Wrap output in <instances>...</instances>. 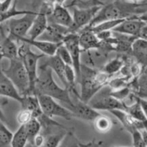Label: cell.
<instances>
[{"label":"cell","mask_w":147,"mask_h":147,"mask_svg":"<svg viewBox=\"0 0 147 147\" xmlns=\"http://www.w3.org/2000/svg\"><path fill=\"white\" fill-rule=\"evenodd\" d=\"M147 2H132L128 0H116L103 6L86 29L92 27L103 21L122 20L137 17L145 13L143 7ZM84 28V29H85Z\"/></svg>","instance_id":"cell-1"},{"label":"cell","mask_w":147,"mask_h":147,"mask_svg":"<svg viewBox=\"0 0 147 147\" xmlns=\"http://www.w3.org/2000/svg\"><path fill=\"white\" fill-rule=\"evenodd\" d=\"M38 77L35 82L34 94L47 95L64 103L65 107L71 109L75 103L70 98V91L67 88H61L55 82L52 76V69L49 67L40 64L38 67Z\"/></svg>","instance_id":"cell-2"},{"label":"cell","mask_w":147,"mask_h":147,"mask_svg":"<svg viewBox=\"0 0 147 147\" xmlns=\"http://www.w3.org/2000/svg\"><path fill=\"white\" fill-rule=\"evenodd\" d=\"M9 61V66L1 69V72L14 83L23 96L30 94V79L23 61L19 57Z\"/></svg>","instance_id":"cell-3"},{"label":"cell","mask_w":147,"mask_h":147,"mask_svg":"<svg viewBox=\"0 0 147 147\" xmlns=\"http://www.w3.org/2000/svg\"><path fill=\"white\" fill-rule=\"evenodd\" d=\"M30 47V45L22 42L21 45L19 47L18 57L23 61L28 73L30 79V94H34L35 82L38 77V62L46 55L43 53H35Z\"/></svg>","instance_id":"cell-4"},{"label":"cell","mask_w":147,"mask_h":147,"mask_svg":"<svg viewBox=\"0 0 147 147\" xmlns=\"http://www.w3.org/2000/svg\"><path fill=\"white\" fill-rule=\"evenodd\" d=\"M97 71L86 64H81L80 76L78 83L80 84V99L86 103L91 99L103 87L95 78Z\"/></svg>","instance_id":"cell-5"},{"label":"cell","mask_w":147,"mask_h":147,"mask_svg":"<svg viewBox=\"0 0 147 147\" xmlns=\"http://www.w3.org/2000/svg\"><path fill=\"white\" fill-rule=\"evenodd\" d=\"M111 89L108 85L103 86L90 100L88 104L98 111L103 110L111 111L115 109L125 110V103L114 97L111 94Z\"/></svg>","instance_id":"cell-6"},{"label":"cell","mask_w":147,"mask_h":147,"mask_svg":"<svg viewBox=\"0 0 147 147\" xmlns=\"http://www.w3.org/2000/svg\"><path fill=\"white\" fill-rule=\"evenodd\" d=\"M37 12V11H31L20 18L16 19L13 17L6 21V29L8 32L9 36L16 42H18L22 37H27Z\"/></svg>","instance_id":"cell-7"},{"label":"cell","mask_w":147,"mask_h":147,"mask_svg":"<svg viewBox=\"0 0 147 147\" xmlns=\"http://www.w3.org/2000/svg\"><path fill=\"white\" fill-rule=\"evenodd\" d=\"M40 103L41 109L45 115L53 118L55 117H60L64 119H71L73 117V112L66 107L60 105L56 99L47 95H37Z\"/></svg>","instance_id":"cell-8"},{"label":"cell","mask_w":147,"mask_h":147,"mask_svg":"<svg viewBox=\"0 0 147 147\" xmlns=\"http://www.w3.org/2000/svg\"><path fill=\"white\" fill-rule=\"evenodd\" d=\"M55 7V6H54ZM54 7L47 4L43 0L27 37L30 39H37L44 33L49 24L48 15L52 14Z\"/></svg>","instance_id":"cell-9"},{"label":"cell","mask_w":147,"mask_h":147,"mask_svg":"<svg viewBox=\"0 0 147 147\" xmlns=\"http://www.w3.org/2000/svg\"><path fill=\"white\" fill-rule=\"evenodd\" d=\"M63 45L67 47L73 59V67L76 73L77 83H78L80 76V54L82 51L79 42V33L78 32H70L64 38Z\"/></svg>","instance_id":"cell-10"},{"label":"cell","mask_w":147,"mask_h":147,"mask_svg":"<svg viewBox=\"0 0 147 147\" xmlns=\"http://www.w3.org/2000/svg\"><path fill=\"white\" fill-rule=\"evenodd\" d=\"M103 7V6H102ZM102 7L90 8H73V25L70 29L71 32H78L88 26Z\"/></svg>","instance_id":"cell-11"},{"label":"cell","mask_w":147,"mask_h":147,"mask_svg":"<svg viewBox=\"0 0 147 147\" xmlns=\"http://www.w3.org/2000/svg\"><path fill=\"white\" fill-rule=\"evenodd\" d=\"M70 32H71L69 28L52 22H49L46 30L38 38V39L56 44L63 43L64 38Z\"/></svg>","instance_id":"cell-12"},{"label":"cell","mask_w":147,"mask_h":147,"mask_svg":"<svg viewBox=\"0 0 147 147\" xmlns=\"http://www.w3.org/2000/svg\"><path fill=\"white\" fill-rule=\"evenodd\" d=\"M146 24V23L139 18V16L133 17L126 19L116 27L114 28L113 31L123 34L139 37L141 31Z\"/></svg>","instance_id":"cell-13"},{"label":"cell","mask_w":147,"mask_h":147,"mask_svg":"<svg viewBox=\"0 0 147 147\" xmlns=\"http://www.w3.org/2000/svg\"><path fill=\"white\" fill-rule=\"evenodd\" d=\"M70 111L73 112V117L90 122H93L95 118L101 114L98 110L93 109L88 103L84 102L80 99H78L77 102L75 103L74 107Z\"/></svg>","instance_id":"cell-14"},{"label":"cell","mask_w":147,"mask_h":147,"mask_svg":"<svg viewBox=\"0 0 147 147\" xmlns=\"http://www.w3.org/2000/svg\"><path fill=\"white\" fill-rule=\"evenodd\" d=\"M16 41L13 39L4 32V29L1 27V46L0 52L1 58H5L7 59H13L18 57L19 47L16 44Z\"/></svg>","instance_id":"cell-15"},{"label":"cell","mask_w":147,"mask_h":147,"mask_svg":"<svg viewBox=\"0 0 147 147\" xmlns=\"http://www.w3.org/2000/svg\"><path fill=\"white\" fill-rule=\"evenodd\" d=\"M48 20L69 29L73 25V16L67 10V7L61 4H55L52 14L48 15Z\"/></svg>","instance_id":"cell-16"},{"label":"cell","mask_w":147,"mask_h":147,"mask_svg":"<svg viewBox=\"0 0 147 147\" xmlns=\"http://www.w3.org/2000/svg\"><path fill=\"white\" fill-rule=\"evenodd\" d=\"M79 33V42L82 51H86L91 49H100L102 41L100 40L96 34L91 29H83Z\"/></svg>","instance_id":"cell-17"},{"label":"cell","mask_w":147,"mask_h":147,"mask_svg":"<svg viewBox=\"0 0 147 147\" xmlns=\"http://www.w3.org/2000/svg\"><path fill=\"white\" fill-rule=\"evenodd\" d=\"M0 94L1 96L12 98L19 103H21L23 100V96L20 93L14 83L1 71L0 76Z\"/></svg>","instance_id":"cell-18"},{"label":"cell","mask_w":147,"mask_h":147,"mask_svg":"<svg viewBox=\"0 0 147 147\" xmlns=\"http://www.w3.org/2000/svg\"><path fill=\"white\" fill-rule=\"evenodd\" d=\"M110 112L113 115L115 116L116 118L120 121L127 131L130 132L131 131L134 129H138L139 130L144 129V121H138V120L135 119L125 110L115 109L112 110Z\"/></svg>","instance_id":"cell-19"},{"label":"cell","mask_w":147,"mask_h":147,"mask_svg":"<svg viewBox=\"0 0 147 147\" xmlns=\"http://www.w3.org/2000/svg\"><path fill=\"white\" fill-rule=\"evenodd\" d=\"M41 64L50 67L52 71L56 74L62 83L64 84L65 87H68L67 81L65 79V75L66 64L57 54L53 56H46V59L43 60Z\"/></svg>","instance_id":"cell-20"},{"label":"cell","mask_w":147,"mask_h":147,"mask_svg":"<svg viewBox=\"0 0 147 147\" xmlns=\"http://www.w3.org/2000/svg\"><path fill=\"white\" fill-rule=\"evenodd\" d=\"M18 42H26L31 46L40 50L41 52L45 54L46 56H53L56 54L57 50L60 45L63 43H53L48 41L41 40V39H30L27 37H22L19 39Z\"/></svg>","instance_id":"cell-21"},{"label":"cell","mask_w":147,"mask_h":147,"mask_svg":"<svg viewBox=\"0 0 147 147\" xmlns=\"http://www.w3.org/2000/svg\"><path fill=\"white\" fill-rule=\"evenodd\" d=\"M132 55L142 66H147V40L137 38L132 44Z\"/></svg>","instance_id":"cell-22"},{"label":"cell","mask_w":147,"mask_h":147,"mask_svg":"<svg viewBox=\"0 0 147 147\" xmlns=\"http://www.w3.org/2000/svg\"><path fill=\"white\" fill-rule=\"evenodd\" d=\"M22 109H27L32 113L33 117L38 118L42 114L39 98L35 94H29L23 96V100L20 103Z\"/></svg>","instance_id":"cell-23"},{"label":"cell","mask_w":147,"mask_h":147,"mask_svg":"<svg viewBox=\"0 0 147 147\" xmlns=\"http://www.w3.org/2000/svg\"><path fill=\"white\" fill-rule=\"evenodd\" d=\"M125 111L138 121H144L147 120L146 115H145L142 105H141L139 96H136V100L131 104H125Z\"/></svg>","instance_id":"cell-24"},{"label":"cell","mask_w":147,"mask_h":147,"mask_svg":"<svg viewBox=\"0 0 147 147\" xmlns=\"http://www.w3.org/2000/svg\"><path fill=\"white\" fill-rule=\"evenodd\" d=\"M66 128L61 129L58 132H54V133L47 134L46 135H44L45 137V144L44 146L45 147H57L59 146L62 141L65 139L68 132L66 131Z\"/></svg>","instance_id":"cell-25"},{"label":"cell","mask_w":147,"mask_h":147,"mask_svg":"<svg viewBox=\"0 0 147 147\" xmlns=\"http://www.w3.org/2000/svg\"><path fill=\"white\" fill-rule=\"evenodd\" d=\"M92 123L95 131L100 134H106L112 129L113 126L112 120L102 114H100Z\"/></svg>","instance_id":"cell-26"},{"label":"cell","mask_w":147,"mask_h":147,"mask_svg":"<svg viewBox=\"0 0 147 147\" xmlns=\"http://www.w3.org/2000/svg\"><path fill=\"white\" fill-rule=\"evenodd\" d=\"M24 125H25L26 131L28 136V143L29 145L34 146V140H35V136L38 134H39L42 129L41 123L37 119L33 117L28 123Z\"/></svg>","instance_id":"cell-27"},{"label":"cell","mask_w":147,"mask_h":147,"mask_svg":"<svg viewBox=\"0 0 147 147\" xmlns=\"http://www.w3.org/2000/svg\"><path fill=\"white\" fill-rule=\"evenodd\" d=\"M135 94L139 98L147 99V66H143V69L137 78V90Z\"/></svg>","instance_id":"cell-28"},{"label":"cell","mask_w":147,"mask_h":147,"mask_svg":"<svg viewBox=\"0 0 147 147\" xmlns=\"http://www.w3.org/2000/svg\"><path fill=\"white\" fill-rule=\"evenodd\" d=\"M27 142H28V136L26 131L25 125L22 124L20 126L18 130L14 134L12 146L24 147Z\"/></svg>","instance_id":"cell-29"},{"label":"cell","mask_w":147,"mask_h":147,"mask_svg":"<svg viewBox=\"0 0 147 147\" xmlns=\"http://www.w3.org/2000/svg\"><path fill=\"white\" fill-rule=\"evenodd\" d=\"M125 64V60L120 56H118L114 59H111L104 66L103 71L109 75H113L120 71Z\"/></svg>","instance_id":"cell-30"},{"label":"cell","mask_w":147,"mask_h":147,"mask_svg":"<svg viewBox=\"0 0 147 147\" xmlns=\"http://www.w3.org/2000/svg\"><path fill=\"white\" fill-rule=\"evenodd\" d=\"M126 19H122V20H106V21H103L102 22L99 23V24L95 25V26H92V27L89 28L88 29H91V31L94 32V33H98L100 32H103V31H108V30H113L115 27H116L118 24ZM86 29V28H85Z\"/></svg>","instance_id":"cell-31"},{"label":"cell","mask_w":147,"mask_h":147,"mask_svg":"<svg viewBox=\"0 0 147 147\" xmlns=\"http://www.w3.org/2000/svg\"><path fill=\"white\" fill-rule=\"evenodd\" d=\"M105 4L101 0H72L66 7H78V8H90L93 7H102Z\"/></svg>","instance_id":"cell-32"},{"label":"cell","mask_w":147,"mask_h":147,"mask_svg":"<svg viewBox=\"0 0 147 147\" xmlns=\"http://www.w3.org/2000/svg\"><path fill=\"white\" fill-rule=\"evenodd\" d=\"M13 136L14 134L12 132L10 131V129L1 121L0 123V146H12Z\"/></svg>","instance_id":"cell-33"},{"label":"cell","mask_w":147,"mask_h":147,"mask_svg":"<svg viewBox=\"0 0 147 147\" xmlns=\"http://www.w3.org/2000/svg\"><path fill=\"white\" fill-rule=\"evenodd\" d=\"M56 54L66 64L73 66V59H72L71 55H70L68 49L63 45V43L59 46Z\"/></svg>","instance_id":"cell-34"},{"label":"cell","mask_w":147,"mask_h":147,"mask_svg":"<svg viewBox=\"0 0 147 147\" xmlns=\"http://www.w3.org/2000/svg\"><path fill=\"white\" fill-rule=\"evenodd\" d=\"M129 133L131 134L133 140V146L136 147H144L146 146L144 140L143 135L142 131L138 129H134L131 131Z\"/></svg>","instance_id":"cell-35"},{"label":"cell","mask_w":147,"mask_h":147,"mask_svg":"<svg viewBox=\"0 0 147 147\" xmlns=\"http://www.w3.org/2000/svg\"><path fill=\"white\" fill-rule=\"evenodd\" d=\"M131 92V89L127 85L126 86L116 89V90H112L111 89V94L114 97L116 98L117 99L120 100L122 101H124L125 99L128 98V97L130 96Z\"/></svg>","instance_id":"cell-36"},{"label":"cell","mask_w":147,"mask_h":147,"mask_svg":"<svg viewBox=\"0 0 147 147\" xmlns=\"http://www.w3.org/2000/svg\"><path fill=\"white\" fill-rule=\"evenodd\" d=\"M32 118H33V115L30 111L24 109H22L21 111L17 114V120L20 124L22 125L28 123Z\"/></svg>","instance_id":"cell-37"},{"label":"cell","mask_w":147,"mask_h":147,"mask_svg":"<svg viewBox=\"0 0 147 147\" xmlns=\"http://www.w3.org/2000/svg\"><path fill=\"white\" fill-rule=\"evenodd\" d=\"M114 32L113 30H108V31H103V32H100L98 33H96L98 39L101 41H105L107 39H110L113 36Z\"/></svg>","instance_id":"cell-38"},{"label":"cell","mask_w":147,"mask_h":147,"mask_svg":"<svg viewBox=\"0 0 147 147\" xmlns=\"http://www.w3.org/2000/svg\"><path fill=\"white\" fill-rule=\"evenodd\" d=\"M45 137L44 136V134H38L35 138V140H34V146L39 147V146H43L44 144H45Z\"/></svg>","instance_id":"cell-39"},{"label":"cell","mask_w":147,"mask_h":147,"mask_svg":"<svg viewBox=\"0 0 147 147\" xmlns=\"http://www.w3.org/2000/svg\"><path fill=\"white\" fill-rule=\"evenodd\" d=\"M139 100H140L141 105H142V109H143L145 115H146L147 118V99H146V98H139Z\"/></svg>","instance_id":"cell-40"},{"label":"cell","mask_w":147,"mask_h":147,"mask_svg":"<svg viewBox=\"0 0 147 147\" xmlns=\"http://www.w3.org/2000/svg\"><path fill=\"white\" fill-rule=\"evenodd\" d=\"M139 37L147 40V24H145L144 27L142 28L140 35H139Z\"/></svg>","instance_id":"cell-41"},{"label":"cell","mask_w":147,"mask_h":147,"mask_svg":"<svg viewBox=\"0 0 147 147\" xmlns=\"http://www.w3.org/2000/svg\"><path fill=\"white\" fill-rule=\"evenodd\" d=\"M139 17L142 20V21H144L145 23L147 24V13L145 12L144 13V14H141V15L139 16Z\"/></svg>","instance_id":"cell-42"},{"label":"cell","mask_w":147,"mask_h":147,"mask_svg":"<svg viewBox=\"0 0 147 147\" xmlns=\"http://www.w3.org/2000/svg\"><path fill=\"white\" fill-rule=\"evenodd\" d=\"M142 131V135H143V138L144 140L145 144H146V146H147V130H141Z\"/></svg>","instance_id":"cell-43"},{"label":"cell","mask_w":147,"mask_h":147,"mask_svg":"<svg viewBox=\"0 0 147 147\" xmlns=\"http://www.w3.org/2000/svg\"><path fill=\"white\" fill-rule=\"evenodd\" d=\"M44 1H45L47 4H50V5L52 6V7H54V6L55 5V4H56V0H44Z\"/></svg>","instance_id":"cell-44"},{"label":"cell","mask_w":147,"mask_h":147,"mask_svg":"<svg viewBox=\"0 0 147 147\" xmlns=\"http://www.w3.org/2000/svg\"><path fill=\"white\" fill-rule=\"evenodd\" d=\"M66 0H56V4H61V5H64V3L65 2Z\"/></svg>","instance_id":"cell-45"},{"label":"cell","mask_w":147,"mask_h":147,"mask_svg":"<svg viewBox=\"0 0 147 147\" xmlns=\"http://www.w3.org/2000/svg\"><path fill=\"white\" fill-rule=\"evenodd\" d=\"M128 1H132V2H141L142 1H146V0H128Z\"/></svg>","instance_id":"cell-46"},{"label":"cell","mask_w":147,"mask_h":147,"mask_svg":"<svg viewBox=\"0 0 147 147\" xmlns=\"http://www.w3.org/2000/svg\"><path fill=\"white\" fill-rule=\"evenodd\" d=\"M146 1H147V0H146Z\"/></svg>","instance_id":"cell-47"}]
</instances>
